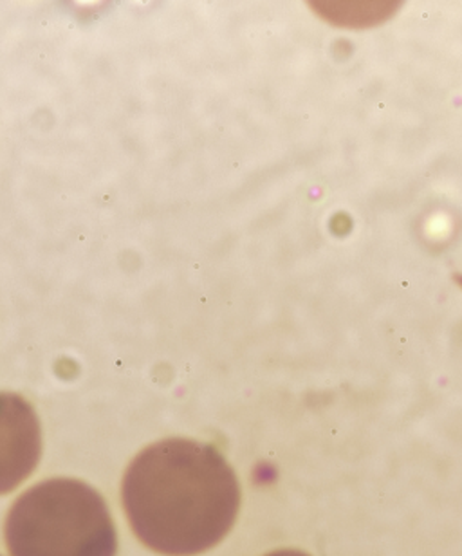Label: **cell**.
I'll use <instances>...</instances> for the list:
<instances>
[{"mask_svg": "<svg viewBox=\"0 0 462 556\" xmlns=\"http://www.w3.org/2000/svg\"><path fill=\"white\" fill-rule=\"evenodd\" d=\"M40 454L42 433L31 405L16 394L0 392V495L31 476Z\"/></svg>", "mask_w": 462, "mask_h": 556, "instance_id": "3957f363", "label": "cell"}, {"mask_svg": "<svg viewBox=\"0 0 462 556\" xmlns=\"http://www.w3.org/2000/svg\"><path fill=\"white\" fill-rule=\"evenodd\" d=\"M124 506L136 536L152 552L194 556L230 533L241 488L219 450L167 439L143 450L129 466Z\"/></svg>", "mask_w": 462, "mask_h": 556, "instance_id": "6da1fadb", "label": "cell"}, {"mask_svg": "<svg viewBox=\"0 0 462 556\" xmlns=\"http://www.w3.org/2000/svg\"><path fill=\"white\" fill-rule=\"evenodd\" d=\"M266 556H309L306 553L295 552V549H282V552L269 553Z\"/></svg>", "mask_w": 462, "mask_h": 556, "instance_id": "277c9868", "label": "cell"}, {"mask_svg": "<svg viewBox=\"0 0 462 556\" xmlns=\"http://www.w3.org/2000/svg\"><path fill=\"white\" fill-rule=\"evenodd\" d=\"M11 556H116L102 495L86 482L49 479L16 498L5 520Z\"/></svg>", "mask_w": 462, "mask_h": 556, "instance_id": "7a4b0ae2", "label": "cell"}]
</instances>
